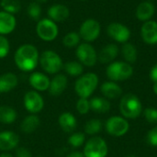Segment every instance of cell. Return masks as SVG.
<instances>
[{"label": "cell", "mask_w": 157, "mask_h": 157, "mask_svg": "<svg viewBox=\"0 0 157 157\" xmlns=\"http://www.w3.org/2000/svg\"><path fill=\"white\" fill-rule=\"evenodd\" d=\"M40 59V53L38 49L32 44H23L19 46L14 55V61L17 67L23 72L33 71Z\"/></svg>", "instance_id": "cell-1"}, {"label": "cell", "mask_w": 157, "mask_h": 157, "mask_svg": "<svg viewBox=\"0 0 157 157\" xmlns=\"http://www.w3.org/2000/svg\"><path fill=\"white\" fill-rule=\"evenodd\" d=\"M98 85V76L94 73H86L75 81V91L80 98H87L97 89Z\"/></svg>", "instance_id": "cell-2"}, {"label": "cell", "mask_w": 157, "mask_h": 157, "mask_svg": "<svg viewBox=\"0 0 157 157\" xmlns=\"http://www.w3.org/2000/svg\"><path fill=\"white\" fill-rule=\"evenodd\" d=\"M120 110L125 118L136 119L143 112V105L137 96L127 94L121 99Z\"/></svg>", "instance_id": "cell-3"}, {"label": "cell", "mask_w": 157, "mask_h": 157, "mask_svg": "<svg viewBox=\"0 0 157 157\" xmlns=\"http://www.w3.org/2000/svg\"><path fill=\"white\" fill-rule=\"evenodd\" d=\"M41 68L50 75H57L63 68V62L61 56L54 51H44L39 59Z\"/></svg>", "instance_id": "cell-4"}, {"label": "cell", "mask_w": 157, "mask_h": 157, "mask_svg": "<svg viewBox=\"0 0 157 157\" xmlns=\"http://www.w3.org/2000/svg\"><path fill=\"white\" fill-rule=\"evenodd\" d=\"M106 74L109 79L113 82L125 81L132 77L133 68L126 62H113L107 67Z\"/></svg>", "instance_id": "cell-5"}, {"label": "cell", "mask_w": 157, "mask_h": 157, "mask_svg": "<svg viewBox=\"0 0 157 157\" xmlns=\"http://www.w3.org/2000/svg\"><path fill=\"white\" fill-rule=\"evenodd\" d=\"M36 33L38 37L44 41H52L55 40L59 33L57 23L48 18H41L36 25Z\"/></svg>", "instance_id": "cell-6"}, {"label": "cell", "mask_w": 157, "mask_h": 157, "mask_svg": "<svg viewBox=\"0 0 157 157\" xmlns=\"http://www.w3.org/2000/svg\"><path fill=\"white\" fill-rule=\"evenodd\" d=\"M83 154L85 157H106L108 155V145L105 140L95 136L86 143Z\"/></svg>", "instance_id": "cell-7"}, {"label": "cell", "mask_w": 157, "mask_h": 157, "mask_svg": "<svg viewBox=\"0 0 157 157\" xmlns=\"http://www.w3.org/2000/svg\"><path fill=\"white\" fill-rule=\"evenodd\" d=\"M100 31L101 26L99 22L94 18H87L81 24L78 33L85 41L92 42L99 37Z\"/></svg>", "instance_id": "cell-8"}, {"label": "cell", "mask_w": 157, "mask_h": 157, "mask_svg": "<svg viewBox=\"0 0 157 157\" xmlns=\"http://www.w3.org/2000/svg\"><path fill=\"white\" fill-rule=\"evenodd\" d=\"M75 54L83 65L92 67L98 62V53L95 48L88 42L80 43L76 48Z\"/></svg>", "instance_id": "cell-9"}, {"label": "cell", "mask_w": 157, "mask_h": 157, "mask_svg": "<svg viewBox=\"0 0 157 157\" xmlns=\"http://www.w3.org/2000/svg\"><path fill=\"white\" fill-rule=\"evenodd\" d=\"M24 107L30 114H37L44 108V100L38 91H28L23 98Z\"/></svg>", "instance_id": "cell-10"}, {"label": "cell", "mask_w": 157, "mask_h": 157, "mask_svg": "<svg viewBox=\"0 0 157 157\" xmlns=\"http://www.w3.org/2000/svg\"><path fill=\"white\" fill-rule=\"evenodd\" d=\"M105 127L109 134L115 137H121L128 132L130 125L125 119L119 116H114L107 121Z\"/></svg>", "instance_id": "cell-11"}, {"label": "cell", "mask_w": 157, "mask_h": 157, "mask_svg": "<svg viewBox=\"0 0 157 157\" xmlns=\"http://www.w3.org/2000/svg\"><path fill=\"white\" fill-rule=\"evenodd\" d=\"M107 32L112 40L121 43L128 42L131 38L130 29L127 26L118 22L110 23L107 28Z\"/></svg>", "instance_id": "cell-12"}, {"label": "cell", "mask_w": 157, "mask_h": 157, "mask_svg": "<svg viewBox=\"0 0 157 157\" xmlns=\"http://www.w3.org/2000/svg\"><path fill=\"white\" fill-rule=\"evenodd\" d=\"M19 143L18 135L12 131L0 132V151L9 152L17 147Z\"/></svg>", "instance_id": "cell-13"}, {"label": "cell", "mask_w": 157, "mask_h": 157, "mask_svg": "<svg viewBox=\"0 0 157 157\" xmlns=\"http://www.w3.org/2000/svg\"><path fill=\"white\" fill-rule=\"evenodd\" d=\"M143 40L149 45L157 44V22L154 20L145 21L141 28Z\"/></svg>", "instance_id": "cell-14"}, {"label": "cell", "mask_w": 157, "mask_h": 157, "mask_svg": "<svg viewBox=\"0 0 157 157\" xmlns=\"http://www.w3.org/2000/svg\"><path fill=\"white\" fill-rule=\"evenodd\" d=\"M67 77L63 74H57L53 76V78L50 82L49 86V94L52 97L61 96L67 87Z\"/></svg>", "instance_id": "cell-15"}, {"label": "cell", "mask_w": 157, "mask_h": 157, "mask_svg": "<svg viewBox=\"0 0 157 157\" xmlns=\"http://www.w3.org/2000/svg\"><path fill=\"white\" fill-rule=\"evenodd\" d=\"M48 17L50 19L54 22H63L70 16L69 8L63 4H54L48 8L47 11Z\"/></svg>", "instance_id": "cell-16"}, {"label": "cell", "mask_w": 157, "mask_h": 157, "mask_svg": "<svg viewBox=\"0 0 157 157\" xmlns=\"http://www.w3.org/2000/svg\"><path fill=\"white\" fill-rule=\"evenodd\" d=\"M29 82L35 91H46L49 89L51 79L43 73L34 72L29 75Z\"/></svg>", "instance_id": "cell-17"}, {"label": "cell", "mask_w": 157, "mask_h": 157, "mask_svg": "<svg viewBox=\"0 0 157 157\" xmlns=\"http://www.w3.org/2000/svg\"><path fill=\"white\" fill-rule=\"evenodd\" d=\"M17 26V19L13 14L0 11V35H7L14 31Z\"/></svg>", "instance_id": "cell-18"}, {"label": "cell", "mask_w": 157, "mask_h": 157, "mask_svg": "<svg viewBox=\"0 0 157 157\" xmlns=\"http://www.w3.org/2000/svg\"><path fill=\"white\" fill-rule=\"evenodd\" d=\"M155 5L149 1H144L138 5L135 15L139 20L145 22L151 20V18L155 15Z\"/></svg>", "instance_id": "cell-19"}, {"label": "cell", "mask_w": 157, "mask_h": 157, "mask_svg": "<svg viewBox=\"0 0 157 157\" xmlns=\"http://www.w3.org/2000/svg\"><path fill=\"white\" fill-rule=\"evenodd\" d=\"M61 129L66 133H72L77 127V121L71 112H63L58 118Z\"/></svg>", "instance_id": "cell-20"}, {"label": "cell", "mask_w": 157, "mask_h": 157, "mask_svg": "<svg viewBox=\"0 0 157 157\" xmlns=\"http://www.w3.org/2000/svg\"><path fill=\"white\" fill-rule=\"evenodd\" d=\"M18 84L17 76L13 73H5L0 75V94L8 93L17 87Z\"/></svg>", "instance_id": "cell-21"}, {"label": "cell", "mask_w": 157, "mask_h": 157, "mask_svg": "<svg viewBox=\"0 0 157 157\" xmlns=\"http://www.w3.org/2000/svg\"><path fill=\"white\" fill-rule=\"evenodd\" d=\"M119 51V47L116 44H108L103 47L99 52V54H98V60L101 63H109L118 56Z\"/></svg>", "instance_id": "cell-22"}, {"label": "cell", "mask_w": 157, "mask_h": 157, "mask_svg": "<svg viewBox=\"0 0 157 157\" xmlns=\"http://www.w3.org/2000/svg\"><path fill=\"white\" fill-rule=\"evenodd\" d=\"M100 90H101V93L103 94V96L109 99L118 98L122 94L121 87L113 81L103 83L100 86Z\"/></svg>", "instance_id": "cell-23"}, {"label": "cell", "mask_w": 157, "mask_h": 157, "mask_svg": "<svg viewBox=\"0 0 157 157\" xmlns=\"http://www.w3.org/2000/svg\"><path fill=\"white\" fill-rule=\"evenodd\" d=\"M40 124V118L36 114H29L24 118V120L20 123V130L22 132L26 134H29L34 132Z\"/></svg>", "instance_id": "cell-24"}, {"label": "cell", "mask_w": 157, "mask_h": 157, "mask_svg": "<svg viewBox=\"0 0 157 157\" xmlns=\"http://www.w3.org/2000/svg\"><path fill=\"white\" fill-rule=\"evenodd\" d=\"M90 109L97 113H106L110 109V103L107 98L95 97L89 100Z\"/></svg>", "instance_id": "cell-25"}, {"label": "cell", "mask_w": 157, "mask_h": 157, "mask_svg": "<svg viewBox=\"0 0 157 157\" xmlns=\"http://www.w3.org/2000/svg\"><path fill=\"white\" fill-rule=\"evenodd\" d=\"M17 113L10 106H0V122L3 124H11L17 120Z\"/></svg>", "instance_id": "cell-26"}, {"label": "cell", "mask_w": 157, "mask_h": 157, "mask_svg": "<svg viewBox=\"0 0 157 157\" xmlns=\"http://www.w3.org/2000/svg\"><path fill=\"white\" fill-rule=\"evenodd\" d=\"M65 73L71 76L77 77L83 75L84 72V65L80 62L76 61H69L63 63V68Z\"/></svg>", "instance_id": "cell-27"}, {"label": "cell", "mask_w": 157, "mask_h": 157, "mask_svg": "<svg viewBox=\"0 0 157 157\" xmlns=\"http://www.w3.org/2000/svg\"><path fill=\"white\" fill-rule=\"evenodd\" d=\"M122 55L128 63H134L137 61V49L130 42H126L122 46Z\"/></svg>", "instance_id": "cell-28"}, {"label": "cell", "mask_w": 157, "mask_h": 157, "mask_svg": "<svg viewBox=\"0 0 157 157\" xmlns=\"http://www.w3.org/2000/svg\"><path fill=\"white\" fill-rule=\"evenodd\" d=\"M0 6L2 9L10 14H16L21 9V3L19 0H1Z\"/></svg>", "instance_id": "cell-29"}, {"label": "cell", "mask_w": 157, "mask_h": 157, "mask_svg": "<svg viewBox=\"0 0 157 157\" xmlns=\"http://www.w3.org/2000/svg\"><path fill=\"white\" fill-rule=\"evenodd\" d=\"M80 40H81V38H80L79 33L71 31V32H68L67 34H65L64 37L63 38V44L67 48L77 47L80 44Z\"/></svg>", "instance_id": "cell-30"}, {"label": "cell", "mask_w": 157, "mask_h": 157, "mask_svg": "<svg viewBox=\"0 0 157 157\" xmlns=\"http://www.w3.org/2000/svg\"><path fill=\"white\" fill-rule=\"evenodd\" d=\"M102 130V122L100 120L92 119L88 121L85 125V132L88 135H95L101 132Z\"/></svg>", "instance_id": "cell-31"}, {"label": "cell", "mask_w": 157, "mask_h": 157, "mask_svg": "<svg viewBox=\"0 0 157 157\" xmlns=\"http://www.w3.org/2000/svg\"><path fill=\"white\" fill-rule=\"evenodd\" d=\"M85 141L86 135L83 132H74L68 138V144L74 148H78L82 146L85 144Z\"/></svg>", "instance_id": "cell-32"}, {"label": "cell", "mask_w": 157, "mask_h": 157, "mask_svg": "<svg viewBox=\"0 0 157 157\" xmlns=\"http://www.w3.org/2000/svg\"><path fill=\"white\" fill-rule=\"evenodd\" d=\"M27 14L32 19H39L41 15V7L39 3L31 2L27 7Z\"/></svg>", "instance_id": "cell-33"}, {"label": "cell", "mask_w": 157, "mask_h": 157, "mask_svg": "<svg viewBox=\"0 0 157 157\" xmlns=\"http://www.w3.org/2000/svg\"><path fill=\"white\" fill-rule=\"evenodd\" d=\"M10 51V43L6 37L0 35V59H3L7 56Z\"/></svg>", "instance_id": "cell-34"}, {"label": "cell", "mask_w": 157, "mask_h": 157, "mask_svg": "<svg viewBox=\"0 0 157 157\" xmlns=\"http://www.w3.org/2000/svg\"><path fill=\"white\" fill-rule=\"evenodd\" d=\"M90 109V104L89 100L87 98H79L76 102V110L79 114L85 115L86 114Z\"/></svg>", "instance_id": "cell-35"}, {"label": "cell", "mask_w": 157, "mask_h": 157, "mask_svg": "<svg viewBox=\"0 0 157 157\" xmlns=\"http://www.w3.org/2000/svg\"><path fill=\"white\" fill-rule=\"evenodd\" d=\"M144 115L145 117V120L152 124L157 123V109L154 108H147L144 109Z\"/></svg>", "instance_id": "cell-36"}, {"label": "cell", "mask_w": 157, "mask_h": 157, "mask_svg": "<svg viewBox=\"0 0 157 157\" xmlns=\"http://www.w3.org/2000/svg\"><path fill=\"white\" fill-rule=\"evenodd\" d=\"M147 142L153 146H157V126L153 128L147 134Z\"/></svg>", "instance_id": "cell-37"}, {"label": "cell", "mask_w": 157, "mask_h": 157, "mask_svg": "<svg viewBox=\"0 0 157 157\" xmlns=\"http://www.w3.org/2000/svg\"><path fill=\"white\" fill-rule=\"evenodd\" d=\"M16 157H32V154L26 147H17Z\"/></svg>", "instance_id": "cell-38"}, {"label": "cell", "mask_w": 157, "mask_h": 157, "mask_svg": "<svg viewBox=\"0 0 157 157\" xmlns=\"http://www.w3.org/2000/svg\"><path fill=\"white\" fill-rule=\"evenodd\" d=\"M150 78L154 82V84H157V63L152 67L150 71Z\"/></svg>", "instance_id": "cell-39"}, {"label": "cell", "mask_w": 157, "mask_h": 157, "mask_svg": "<svg viewBox=\"0 0 157 157\" xmlns=\"http://www.w3.org/2000/svg\"><path fill=\"white\" fill-rule=\"evenodd\" d=\"M66 157H85L84 154L79 151H73L70 154H68Z\"/></svg>", "instance_id": "cell-40"}, {"label": "cell", "mask_w": 157, "mask_h": 157, "mask_svg": "<svg viewBox=\"0 0 157 157\" xmlns=\"http://www.w3.org/2000/svg\"><path fill=\"white\" fill-rule=\"evenodd\" d=\"M0 157H13V155L11 154H9L8 152H3L0 155Z\"/></svg>", "instance_id": "cell-41"}, {"label": "cell", "mask_w": 157, "mask_h": 157, "mask_svg": "<svg viewBox=\"0 0 157 157\" xmlns=\"http://www.w3.org/2000/svg\"><path fill=\"white\" fill-rule=\"evenodd\" d=\"M153 88H154V92L157 95V84H154V87Z\"/></svg>", "instance_id": "cell-42"}, {"label": "cell", "mask_w": 157, "mask_h": 157, "mask_svg": "<svg viewBox=\"0 0 157 157\" xmlns=\"http://www.w3.org/2000/svg\"><path fill=\"white\" fill-rule=\"evenodd\" d=\"M48 0H35V2H37V3H39V4H40V3H45V2H47Z\"/></svg>", "instance_id": "cell-43"}, {"label": "cell", "mask_w": 157, "mask_h": 157, "mask_svg": "<svg viewBox=\"0 0 157 157\" xmlns=\"http://www.w3.org/2000/svg\"><path fill=\"white\" fill-rule=\"evenodd\" d=\"M128 157H137V156H136V155H129Z\"/></svg>", "instance_id": "cell-44"}, {"label": "cell", "mask_w": 157, "mask_h": 157, "mask_svg": "<svg viewBox=\"0 0 157 157\" xmlns=\"http://www.w3.org/2000/svg\"><path fill=\"white\" fill-rule=\"evenodd\" d=\"M81 1H86V0H81Z\"/></svg>", "instance_id": "cell-45"}, {"label": "cell", "mask_w": 157, "mask_h": 157, "mask_svg": "<svg viewBox=\"0 0 157 157\" xmlns=\"http://www.w3.org/2000/svg\"><path fill=\"white\" fill-rule=\"evenodd\" d=\"M38 157H43V156H38Z\"/></svg>", "instance_id": "cell-46"}]
</instances>
